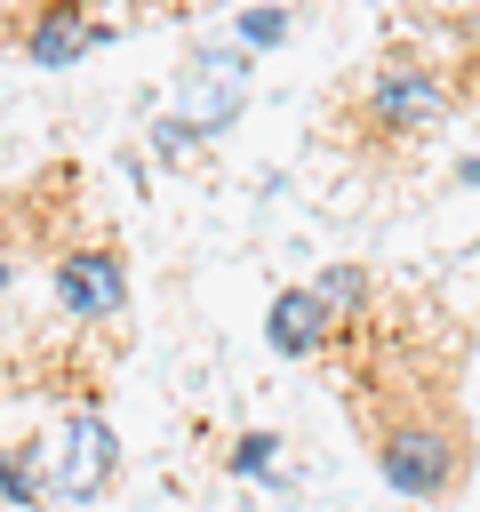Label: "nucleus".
<instances>
[{"label": "nucleus", "mask_w": 480, "mask_h": 512, "mask_svg": "<svg viewBox=\"0 0 480 512\" xmlns=\"http://www.w3.org/2000/svg\"><path fill=\"white\" fill-rule=\"evenodd\" d=\"M344 400L368 416V448H376V472H384L392 496H416V504L456 496V480L472 464V440H464V416L440 384L368 368L360 384H344Z\"/></svg>", "instance_id": "1"}, {"label": "nucleus", "mask_w": 480, "mask_h": 512, "mask_svg": "<svg viewBox=\"0 0 480 512\" xmlns=\"http://www.w3.org/2000/svg\"><path fill=\"white\" fill-rule=\"evenodd\" d=\"M448 80H440V64H424V56H384L368 80H360V96H352V112H344V136L360 144V152H400V144H424L440 120H448Z\"/></svg>", "instance_id": "2"}, {"label": "nucleus", "mask_w": 480, "mask_h": 512, "mask_svg": "<svg viewBox=\"0 0 480 512\" xmlns=\"http://www.w3.org/2000/svg\"><path fill=\"white\" fill-rule=\"evenodd\" d=\"M56 304H64L72 320H112V312L128 304L120 256H112V248H64V256H56Z\"/></svg>", "instance_id": "3"}, {"label": "nucleus", "mask_w": 480, "mask_h": 512, "mask_svg": "<svg viewBox=\"0 0 480 512\" xmlns=\"http://www.w3.org/2000/svg\"><path fill=\"white\" fill-rule=\"evenodd\" d=\"M264 336H272V352H288V360H320V352L344 336V320L320 304V288H280Z\"/></svg>", "instance_id": "4"}, {"label": "nucleus", "mask_w": 480, "mask_h": 512, "mask_svg": "<svg viewBox=\"0 0 480 512\" xmlns=\"http://www.w3.org/2000/svg\"><path fill=\"white\" fill-rule=\"evenodd\" d=\"M112 424L96 416V408H72V424H64V496H96L104 480H112Z\"/></svg>", "instance_id": "5"}, {"label": "nucleus", "mask_w": 480, "mask_h": 512, "mask_svg": "<svg viewBox=\"0 0 480 512\" xmlns=\"http://www.w3.org/2000/svg\"><path fill=\"white\" fill-rule=\"evenodd\" d=\"M96 40H104V24H96L80 0H48V8L32 16V40H24V48H32V64H48V72H56V64L88 56Z\"/></svg>", "instance_id": "6"}, {"label": "nucleus", "mask_w": 480, "mask_h": 512, "mask_svg": "<svg viewBox=\"0 0 480 512\" xmlns=\"http://www.w3.org/2000/svg\"><path fill=\"white\" fill-rule=\"evenodd\" d=\"M0 496H8L16 512H32V504H40V472H32V448H16V440H0Z\"/></svg>", "instance_id": "7"}, {"label": "nucleus", "mask_w": 480, "mask_h": 512, "mask_svg": "<svg viewBox=\"0 0 480 512\" xmlns=\"http://www.w3.org/2000/svg\"><path fill=\"white\" fill-rule=\"evenodd\" d=\"M312 288H320V304H328V312H336V320H344V328H352V312H360V304H368V280H360V272H352V264H336V272H320V280H312Z\"/></svg>", "instance_id": "8"}, {"label": "nucleus", "mask_w": 480, "mask_h": 512, "mask_svg": "<svg viewBox=\"0 0 480 512\" xmlns=\"http://www.w3.org/2000/svg\"><path fill=\"white\" fill-rule=\"evenodd\" d=\"M272 448H280L272 432H248V440L232 448V472H272Z\"/></svg>", "instance_id": "9"}, {"label": "nucleus", "mask_w": 480, "mask_h": 512, "mask_svg": "<svg viewBox=\"0 0 480 512\" xmlns=\"http://www.w3.org/2000/svg\"><path fill=\"white\" fill-rule=\"evenodd\" d=\"M240 32H248V40H280V32H288V16H280V8H264V16H248Z\"/></svg>", "instance_id": "10"}, {"label": "nucleus", "mask_w": 480, "mask_h": 512, "mask_svg": "<svg viewBox=\"0 0 480 512\" xmlns=\"http://www.w3.org/2000/svg\"><path fill=\"white\" fill-rule=\"evenodd\" d=\"M448 96H464V104H480V48L464 56V72H456V88H448Z\"/></svg>", "instance_id": "11"}, {"label": "nucleus", "mask_w": 480, "mask_h": 512, "mask_svg": "<svg viewBox=\"0 0 480 512\" xmlns=\"http://www.w3.org/2000/svg\"><path fill=\"white\" fill-rule=\"evenodd\" d=\"M0 288H8V264H0Z\"/></svg>", "instance_id": "12"}]
</instances>
